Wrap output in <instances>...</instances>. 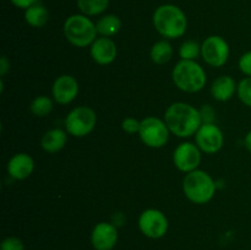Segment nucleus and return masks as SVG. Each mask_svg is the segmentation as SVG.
Returning <instances> with one entry per match:
<instances>
[{"instance_id":"1","label":"nucleus","mask_w":251,"mask_h":250,"mask_svg":"<svg viewBox=\"0 0 251 250\" xmlns=\"http://www.w3.org/2000/svg\"><path fill=\"white\" fill-rule=\"evenodd\" d=\"M164 122L169 131L179 137L193 136L203 124L200 110L184 102L169 105L164 114Z\"/></svg>"},{"instance_id":"2","label":"nucleus","mask_w":251,"mask_h":250,"mask_svg":"<svg viewBox=\"0 0 251 250\" xmlns=\"http://www.w3.org/2000/svg\"><path fill=\"white\" fill-rule=\"evenodd\" d=\"M153 25L159 34L169 39L181 37L186 32L188 19L183 10L172 4L161 5L153 14Z\"/></svg>"},{"instance_id":"3","label":"nucleus","mask_w":251,"mask_h":250,"mask_svg":"<svg viewBox=\"0 0 251 250\" xmlns=\"http://www.w3.org/2000/svg\"><path fill=\"white\" fill-rule=\"evenodd\" d=\"M172 77L179 90L189 93L199 92L207 82L205 70L195 60L179 61L174 66Z\"/></svg>"},{"instance_id":"4","label":"nucleus","mask_w":251,"mask_h":250,"mask_svg":"<svg viewBox=\"0 0 251 250\" xmlns=\"http://www.w3.org/2000/svg\"><path fill=\"white\" fill-rule=\"evenodd\" d=\"M183 190L191 202L203 205L211 201L215 195L216 184L210 174L196 169L185 175L183 181Z\"/></svg>"},{"instance_id":"5","label":"nucleus","mask_w":251,"mask_h":250,"mask_svg":"<svg viewBox=\"0 0 251 250\" xmlns=\"http://www.w3.org/2000/svg\"><path fill=\"white\" fill-rule=\"evenodd\" d=\"M64 34L73 46L85 48L97 39V28L85 15H73L64 24Z\"/></svg>"},{"instance_id":"6","label":"nucleus","mask_w":251,"mask_h":250,"mask_svg":"<svg viewBox=\"0 0 251 250\" xmlns=\"http://www.w3.org/2000/svg\"><path fill=\"white\" fill-rule=\"evenodd\" d=\"M97 117L92 108L80 105L71 110L65 119L66 131L75 137H83L96 126Z\"/></svg>"},{"instance_id":"7","label":"nucleus","mask_w":251,"mask_h":250,"mask_svg":"<svg viewBox=\"0 0 251 250\" xmlns=\"http://www.w3.org/2000/svg\"><path fill=\"white\" fill-rule=\"evenodd\" d=\"M139 134L142 142L152 149L163 147L169 139V129L166 122L156 117L145 118L140 125Z\"/></svg>"},{"instance_id":"8","label":"nucleus","mask_w":251,"mask_h":250,"mask_svg":"<svg viewBox=\"0 0 251 250\" xmlns=\"http://www.w3.org/2000/svg\"><path fill=\"white\" fill-rule=\"evenodd\" d=\"M169 223L166 215L156 208H147L140 215L139 228L144 235L151 239H159L168 232Z\"/></svg>"},{"instance_id":"9","label":"nucleus","mask_w":251,"mask_h":250,"mask_svg":"<svg viewBox=\"0 0 251 250\" xmlns=\"http://www.w3.org/2000/svg\"><path fill=\"white\" fill-rule=\"evenodd\" d=\"M201 55L206 64L213 68L225 65L229 56V46L220 36H210L201 46Z\"/></svg>"},{"instance_id":"10","label":"nucleus","mask_w":251,"mask_h":250,"mask_svg":"<svg viewBox=\"0 0 251 250\" xmlns=\"http://www.w3.org/2000/svg\"><path fill=\"white\" fill-rule=\"evenodd\" d=\"M223 132L213 123H203L196 132V145L206 153H216L223 146Z\"/></svg>"},{"instance_id":"11","label":"nucleus","mask_w":251,"mask_h":250,"mask_svg":"<svg viewBox=\"0 0 251 250\" xmlns=\"http://www.w3.org/2000/svg\"><path fill=\"white\" fill-rule=\"evenodd\" d=\"M173 162L176 168L184 173L196 171L201 162L200 149L191 142H183L174 151Z\"/></svg>"},{"instance_id":"12","label":"nucleus","mask_w":251,"mask_h":250,"mask_svg":"<svg viewBox=\"0 0 251 250\" xmlns=\"http://www.w3.org/2000/svg\"><path fill=\"white\" fill-rule=\"evenodd\" d=\"M118 238L117 227L108 222L96 225L91 233V243L95 250H112L117 245Z\"/></svg>"},{"instance_id":"13","label":"nucleus","mask_w":251,"mask_h":250,"mask_svg":"<svg viewBox=\"0 0 251 250\" xmlns=\"http://www.w3.org/2000/svg\"><path fill=\"white\" fill-rule=\"evenodd\" d=\"M51 93L59 104H69L78 93V82L74 76L61 75L54 81Z\"/></svg>"},{"instance_id":"14","label":"nucleus","mask_w":251,"mask_h":250,"mask_svg":"<svg viewBox=\"0 0 251 250\" xmlns=\"http://www.w3.org/2000/svg\"><path fill=\"white\" fill-rule=\"evenodd\" d=\"M91 56L100 65H108L117 58V46L108 37H100L91 44Z\"/></svg>"},{"instance_id":"15","label":"nucleus","mask_w":251,"mask_h":250,"mask_svg":"<svg viewBox=\"0 0 251 250\" xmlns=\"http://www.w3.org/2000/svg\"><path fill=\"white\" fill-rule=\"evenodd\" d=\"M34 169V162L27 153H16L7 163V173L11 178L24 180L28 178Z\"/></svg>"},{"instance_id":"16","label":"nucleus","mask_w":251,"mask_h":250,"mask_svg":"<svg viewBox=\"0 0 251 250\" xmlns=\"http://www.w3.org/2000/svg\"><path fill=\"white\" fill-rule=\"evenodd\" d=\"M237 90L238 85H235L234 78L227 75L216 78L211 86V93H212L213 98L220 102H226V100H230Z\"/></svg>"},{"instance_id":"17","label":"nucleus","mask_w":251,"mask_h":250,"mask_svg":"<svg viewBox=\"0 0 251 250\" xmlns=\"http://www.w3.org/2000/svg\"><path fill=\"white\" fill-rule=\"evenodd\" d=\"M68 141V135L61 129H50L43 135L41 146L48 153H55L64 149Z\"/></svg>"},{"instance_id":"18","label":"nucleus","mask_w":251,"mask_h":250,"mask_svg":"<svg viewBox=\"0 0 251 250\" xmlns=\"http://www.w3.org/2000/svg\"><path fill=\"white\" fill-rule=\"evenodd\" d=\"M96 28H97V33H100L103 37H112L117 34L122 28V21L118 16L110 14L105 15V16L100 17L96 24Z\"/></svg>"},{"instance_id":"19","label":"nucleus","mask_w":251,"mask_h":250,"mask_svg":"<svg viewBox=\"0 0 251 250\" xmlns=\"http://www.w3.org/2000/svg\"><path fill=\"white\" fill-rule=\"evenodd\" d=\"M25 20L32 27H43L49 20V12L43 5L34 4L25 10Z\"/></svg>"},{"instance_id":"20","label":"nucleus","mask_w":251,"mask_h":250,"mask_svg":"<svg viewBox=\"0 0 251 250\" xmlns=\"http://www.w3.org/2000/svg\"><path fill=\"white\" fill-rule=\"evenodd\" d=\"M172 56H173V48L168 41H158L151 48V59L158 65L168 63Z\"/></svg>"},{"instance_id":"21","label":"nucleus","mask_w":251,"mask_h":250,"mask_svg":"<svg viewBox=\"0 0 251 250\" xmlns=\"http://www.w3.org/2000/svg\"><path fill=\"white\" fill-rule=\"evenodd\" d=\"M109 5V0H77V6L87 16L102 14Z\"/></svg>"},{"instance_id":"22","label":"nucleus","mask_w":251,"mask_h":250,"mask_svg":"<svg viewBox=\"0 0 251 250\" xmlns=\"http://www.w3.org/2000/svg\"><path fill=\"white\" fill-rule=\"evenodd\" d=\"M29 109L36 117H47L53 110V102L47 96H38L32 100Z\"/></svg>"},{"instance_id":"23","label":"nucleus","mask_w":251,"mask_h":250,"mask_svg":"<svg viewBox=\"0 0 251 250\" xmlns=\"http://www.w3.org/2000/svg\"><path fill=\"white\" fill-rule=\"evenodd\" d=\"M201 54V47L195 41L184 42L179 49V56L181 60H195Z\"/></svg>"},{"instance_id":"24","label":"nucleus","mask_w":251,"mask_h":250,"mask_svg":"<svg viewBox=\"0 0 251 250\" xmlns=\"http://www.w3.org/2000/svg\"><path fill=\"white\" fill-rule=\"evenodd\" d=\"M238 96L239 100L248 107H251V77H245L238 85Z\"/></svg>"},{"instance_id":"25","label":"nucleus","mask_w":251,"mask_h":250,"mask_svg":"<svg viewBox=\"0 0 251 250\" xmlns=\"http://www.w3.org/2000/svg\"><path fill=\"white\" fill-rule=\"evenodd\" d=\"M0 250H25V245L20 238L7 237L0 244Z\"/></svg>"},{"instance_id":"26","label":"nucleus","mask_w":251,"mask_h":250,"mask_svg":"<svg viewBox=\"0 0 251 250\" xmlns=\"http://www.w3.org/2000/svg\"><path fill=\"white\" fill-rule=\"evenodd\" d=\"M140 125L141 122H139L135 118H125L122 123V127L127 134H136L140 131Z\"/></svg>"},{"instance_id":"27","label":"nucleus","mask_w":251,"mask_h":250,"mask_svg":"<svg viewBox=\"0 0 251 250\" xmlns=\"http://www.w3.org/2000/svg\"><path fill=\"white\" fill-rule=\"evenodd\" d=\"M239 69L243 74L251 77V50L243 54L239 59Z\"/></svg>"},{"instance_id":"28","label":"nucleus","mask_w":251,"mask_h":250,"mask_svg":"<svg viewBox=\"0 0 251 250\" xmlns=\"http://www.w3.org/2000/svg\"><path fill=\"white\" fill-rule=\"evenodd\" d=\"M200 114H201V118H202V123H213V119H215V112H213V109L211 107H208V105H206V107H203L202 109L200 110Z\"/></svg>"},{"instance_id":"29","label":"nucleus","mask_w":251,"mask_h":250,"mask_svg":"<svg viewBox=\"0 0 251 250\" xmlns=\"http://www.w3.org/2000/svg\"><path fill=\"white\" fill-rule=\"evenodd\" d=\"M12 4L16 7H20V9H28L32 5L37 4V0H10Z\"/></svg>"},{"instance_id":"30","label":"nucleus","mask_w":251,"mask_h":250,"mask_svg":"<svg viewBox=\"0 0 251 250\" xmlns=\"http://www.w3.org/2000/svg\"><path fill=\"white\" fill-rule=\"evenodd\" d=\"M10 69V63L6 59V56H2L1 61H0V75L4 76L7 73V70Z\"/></svg>"},{"instance_id":"31","label":"nucleus","mask_w":251,"mask_h":250,"mask_svg":"<svg viewBox=\"0 0 251 250\" xmlns=\"http://www.w3.org/2000/svg\"><path fill=\"white\" fill-rule=\"evenodd\" d=\"M245 147L248 149V151L251 152V131L248 132V135L245 136Z\"/></svg>"}]
</instances>
